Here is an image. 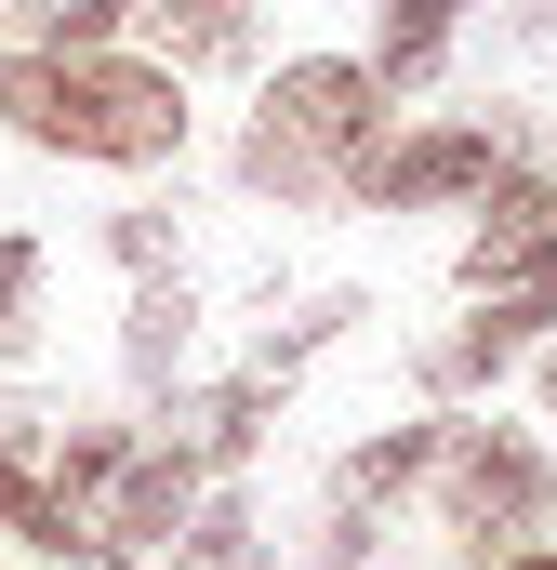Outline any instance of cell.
<instances>
[{"label": "cell", "instance_id": "14", "mask_svg": "<svg viewBox=\"0 0 557 570\" xmlns=\"http://www.w3.org/2000/svg\"><path fill=\"white\" fill-rule=\"evenodd\" d=\"M173 570H266V518H253V491H199L186 531H173Z\"/></svg>", "mask_w": 557, "mask_h": 570}, {"label": "cell", "instance_id": "21", "mask_svg": "<svg viewBox=\"0 0 557 570\" xmlns=\"http://www.w3.org/2000/svg\"><path fill=\"white\" fill-rule=\"evenodd\" d=\"M0 13H13V0H0Z\"/></svg>", "mask_w": 557, "mask_h": 570}, {"label": "cell", "instance_id": "9", "mask_svg": "<svg viewBox=\"0 0 557 570\" xmlns=\"http://www.w3.org/2000/svg\"><path fill=\"white\" fill-rule=\"evenodd\" d=\"M186 504H199V464H186L173 438H134V451L107 464V491H94L80 518H94L107 544H134V558H146V544H173V531H186Z\"/></svg>", "mask_w": 557, "mask_h": 570}, {"label": "cell", "instance_id": "20", "mask_svg": "<svg viewBox=\"0 0 557 570\" xmlns=\"http://www.w3.org/2000/svg\"><path fill=\"white\" fill-rule=\"evenodd\" d=\"M545 412H557V332H545Z\"/></svg>", "mask_w": 557, "mask_h": 570}, {"label": "cell", "instance_id": "4", "mask_svg": "<svg viewBox=\"0 0 557 570\" xmlns=\"http://www.w3.org/2000/svg\"><path fill=\"white\" fill-rule=\"evenodd\" d=\"M518 159L505 120H424V134H372L345 159V199L359 213H451V199H478L491 173Z\"/></svg>", "mask_w": 557, "mask_h": 570}, {"label": "cell", "instance_id": "19", "mask_svg": "<svg viewBox=\"0 0 557 570\" xmlns=\"http://www.w3.org/2000/svg\"><path fill=\"white\" fill-rule=\"evenodd\" d=\"M505 570H557V544H518V558H505Z\"/></svg>", "mask_w": 557, "mask_h": 570}, {"label": "cell", "instance_id": "2", "mask_svg": "<svg viewBox=\"0 0 557 570\" xmlns=\"http://www.w3.org/2000/svg\"><path fill=\"white\" fill-rule=\"evenodd\" d=\"M385 80H372V53H292L266 80V107H253V134H240V186L278 199V213H305V199H332L345 186V159L385 134Z\"/></svg>", "mask_w": 557, "mask_h": 570}, {"label": "cell", "instance_id": "8", "mask_svg": "<svg viewBox=\"0 0 557 570\" xmlns=\"http://www.w3.org/2000/svg\"><path fill=\"white\" fill-rule=\"evenodd\" d=\"M278 399H292V372H266V358H253L240 385H213V399H173V412H159V425H146V438H173V451H186L199 478H240V464L266 451Z\"/></svg>", "mask_w": 557, "mask_h": 570}, {"label": "cell", "instance_id": "17", "mask_svg": "<svg viewBox=\"0 0 557 570\" xmlns=\"http://www.w3.org/2000/svg\"><path fill=\"white\" fill-rule=\"evenodd\" d=\"M372 531H385V504H345V491H332V518H319V570H372Z\"/></svg>", "mask_w": 557, "mask_h": 570}, {"label": "cell", "instance_id": "10", "mask_svg": "<svg viewBox=\"0 0 557 570\" xmlns=\"http://www.w3.org/2000/svg\"><path fill=\"white\" fill-rule=\"evenodd\" d=\"M146 40H159V67H253V40H266V0H146Z\"/></svg>", "mask_w": 557, "mask_h": 570}, {"label": "cell", "instance_id": "5", "mask_svg": "<svg viewBox=\"0 0 557 570\" xmlns=\"http://www.w3.org/2000/svg\"><path fill=\"white\" fill-rule=\"evenodd\" d=\"M40 451H53V412H40V399H0V531H13L40 570H80L107 531L53 491V464H40Z\"/></svg>", "mask_w": 557, "mask_h": 570}, {"label": "cell", "instance_id": "16", "mask_svg": "<svg viewBox=\"0 0 557 570\" xmlns=\"http://www.w3.org/2000/svg\"><path fill=\"white\" fill-rule=\"evenodd\" d=\"M40 266H53V253H40L27 226H0V372L40 358Z\"/></svg>", "mask_w": 557, "mask_h": 570}, {"label": "cell", "instance_id": "12", "mask_svg": "<svg viewBox=\"0 0 557 570\" xmlns=\"http://www.w3.org/2000/svg\"><path fill=\"white\" fill-rule=\"evenodd\" d=\"M465 13H478V0H385V40H372V80H385V94H424V80L451 67Z\"/></svg>", "mask_w": 557, "mask_h": 570}, {"label": "cell", "instance_id": "13", "mask_svg": "<svg viewBox=\"0 0 557 570\" xmlns=\"http://www.w3.org/2000/svg\"><path fill=\"white\" fill-rule=\"evenodd\" d=\"M438 438H451V425H385V438H359V451L332 464V491H345V504H412L424 478H438Z\"/></svg>", "mask_w": 557, "mask_h": 570}, {"label": "cell", "instance_id": "1", "mask_svg": "<svg viewBox=\"0 0 557 570\" xmlns=\"http://www.w3.org/2000/svg\"><path fill=\"white\" fill-rule=\"evenodd\" d=\"M0 134L53 146V159H107V173H159V159H186V67H159V53H0Z\"/></svg>", "mask_w": 557, "mask_h": 570}, {"label": "cell", "instance_id": "7", "mask_svg": "<svg viewBox=\"0 0 557 570\" xmlns=\"http://www.w3.org/2000/svg\"><path fill=\"white\" fill-rule=\"evenodd\" d=\"M557 332V292H478V318H451L438 345H424L412 372H424V399L451 412V399H478V385H505L531 345Z\"/></svg>", "mask_w": 557, "mask_h": 570}, {"label": "cell", "instance_id": "6", "mask_svg": "<svg viewBox=\"0 0 557 570\" xmlns=\"http://www.w3.org/2000/svg\"><path fill=\"white\" fill-rule=\"evenodd\" d=\"M465 292H557V173H491L465 226Z\"/></svg>", "mask_w": 557, "mask_h": 570}, {"label": "cell", "instance_id": "3", "mask_svg": "<svg viewBox=\"0 0 557 570\" xmlns=\"http://www.w3.org/2000/svg\"><path fill=\"white\" fill-rule=\"evenodd\" d=\"M438 504H451V531L491 558V544L545 531V504H557V451H545L531 425H451V438H438Z\"/></svg>", "mask_w": 557, "mask_h": 570}, {"label": "cell", "instance_id": "18", "mask_svg": "<svg viewBox=\"0 0 557 570\" xmlns=\"http://www.w3.org/2000/svg\"><path fill=\"white\" fill-rule=\"evenodd\" d=\"M107 253H120V266H173V213H107Z\"/></svg>", "mask_w": 557, "mask_h": 570}, {"label": "cell", "instance_id": "15", "mask_svg": "<svg viewBox=\"0 0 557 570\" xmlns=\"http://www.w3.org/2000/svg\"><path fill=\"white\" fill-rule=\"evenodd\" d=\"M146 0H27V53H120Z\"/></svg>", "mask_w": 557, "mask_h": 570}, {"label": "cell", "instance_id": "11", "mask_svg": "<svg viewBox=\"0 0 557 570\" xmlns=\"http://www.w3.org/2000/svg\"><path fill=\"white\" fill-rule=\"evenodd\" d=\"M186 332H199V292L173 279V266H146V279H134V305H120V372H134L146 399L173 385V358H186Z\"/></svg>", "mask_w": 557, "mask_h": 570}]
</instances>
